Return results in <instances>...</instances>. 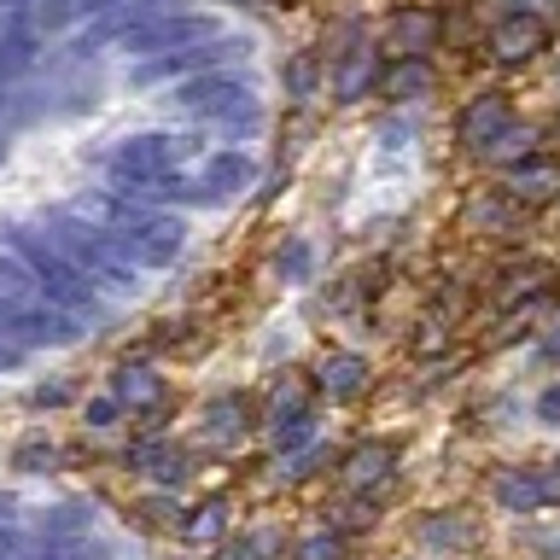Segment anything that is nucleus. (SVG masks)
<instances>
[{"label": "nucleus", "mask_w": 560, "mask_h": 560, "mask_svg": "<svg viewBox=\"0 0 560 560\" xmlns=\"http://www.w3.org/2000/svg\"><path fill=\"white\" fill-rule=\"evenodd\" d=\"M70 210H82L94 228H105L140 275H147V269H170V262L182 257V245H187V228H182L175 210H152V205H135V199H117V192H105V187L82 192Z\"/></svg>", "instance_id": "nucleus-1"}, {"label": "nucleus", "mask_w": 560, "mask_h": 560, "mask_svg": "<svg viewBox=\"0 0 560 560\" xmlns=\"http://www.w3.org/2000/svg\"><path fill=\"white\" fill-rule=\"evenodd\" d=\"M0 245H7V252H12L18 262H24V269H30L35 280H42V292H47L52 304H59V310H65L82 332L94 327V322H105V315L117 310L112 298H105V292L94 287V280H88V275L77 269V262H70V257L59 252V245H52V240L42 234V222H7V228H0Z\"/></svg>", "instance_id": "nucleus-2"}, {"label": "nucleus", "mask_w": 560, "mask_h": 560, "mask_svg": "<svg viewBox=\"0 0 560 560\" xmlns=\"http://www.w3.org/2000/svg\"><path fill=\"white\" fill-rule=\"evenodd\" d=\"M0 332H7L12 345H24L30 357L35 350H65V345L82 339V327L52 304L42 292V280H35L7 245H0Z\"/></svg>", "instance_id": "nucleus-3"}, {"label": "nucleus", "mask_w": 560, "mask_h": 560, "mask_svg": "<svg viewBox=\"0 0 560 560\" xmlns=\"http://www.w3.org/2000/svg\"><path fill=\"white\" fill-rule=\"evenodd\" d=\"M42 234L59 245V252L77 262V269L94 280L105 298H112V304H122V298L140 292V269H135L129 257H122V245L105 234V228H94V222L82 217V210H70V205L47 210V217H42Z\"/></svg>", "instance_id": "nucleus-4"}, {"label": "nucleus", "mask_w": 560, "mask_h": 560, "mask_svg": "<svg viewBox=\"0 0 560 560\" xmlns=\"http://www.w3.org/2000/svg\"><path fill=\"white\" fill-rule=\"evenodd\" d=\"M182 117H199V122H222L234 135H257L262 129V105H257V88L245 70H210V77H192V82H175L164 94Z\"/></svg>", "instance_id": "nucleus-5"}, {"label": "nucleus", "mask_w": 560, "mask_h": 560, "mask_svg": "<svg viewBox=\"0 0 560 560\" xmlns=\"http://www.w3.org/2000/svg\"><path fill=\"white\" fill-rule=\"evenodd\" d=\"M192 158H205V140L158 129V135H122L117 147H105L100 170H105V182H117V187H152V182H164V175H182Z\"/></svg>", "instance_id": "nucleus-6"}, {"label": "nucleus", "mask_w": 560, "mask_h": 560, "mask_svg": "<svg viewBox=\"0 0 560 560\" xmlns=\"http://www.w3.org/2000/svg\"><path fill=\"white\" fill-rule=\"evenodd\" d=\"M245 52H252L245 35H217V42H199V47H170V52H152V59H135L122 82H129L135 94H147V88H175V82L210 77V70H234Z\"/></svg>", "instance_id": "nucleus-7"}, {"label": "nucleus", "mask_w": 560, "mask_h": 560, "mask_svg": "<svg viewBox=\"0 0 560 560\" xmlns=\"http://www.w3.org/2000/svg\"><path fill=\"white\" fill-rule=\"evenodd\" d=\"M122 462H129V472H135L140 485L170 490V497H175V490H182V485L192 479V472H199V467H192V450L182 444V438H170L164 427H152L147 438H135Z\"/></svg>", "instance_id": "nucleus-8"}, {"label": "nucleus", "mask_w": 560, "mask_h": 560, "mask_svg": "<svg viewBox=\"0 0 560 560\" xmlns=\"http://www.w3.org/2000/svg\"><path fill=\"white\" fill-rule=\"evenodd\" d=\"M368 385H374V362L362 357V350H322L310 368V392L322 402H362Z\"/></svg>", "instance_id": "nucleus-9"}, {"label": "nucleus", "mask_w": 560, "mask_h": 560, "mask_svg": "<svg viewBox=\"0 0 560 560\" xmlns=\"http://www.w3.org/2000/svg\"><path fill=\"white\" fill-rule=\"evenodd\" d=\"M397 462H402L397 438H362L357 450L339 455V485L350 490V497L374 502V490H385V485L397 479Z\"/></svg>", "instance_id": "nucleus-10"}, {"label": "nucleus", "mask_w": 560, "mask_h": 560, "mask_svg": "<svg viewBox=\"0 0 560 560\" xmlns=\"http://www.w3.org/2000/svg\"><path fill=\"white\" fill-rule=\"evenodd\" d=\"M490 502L502 514H537V508L560 502V472L549 467H497L490 472Z\"/></svg>", "instance_id": "nucleus-11"}, {"label": "nucleus", "mask_w": 560, "mask_h": 560, "mask_svg": "<svg viewBox=\"0 0 560 560\" xmlns=\"http://www.w3.org/2000/svg\"><path fill=\"white\" fill-rule=\"evenodd\" d=\"M257 427H262V415H257V402L245 392H217L199 409V444H210V450H234Z\"/></svg>", "instance_id": "nucleus-12"}, {"label": "nucleus", "mask_w": 560, "mask_h": 560, "mask_svg": "<svg viewBox=\"0 0 560 560\" xmlns=\"http://www.w3.org/2000/svg\"><path fill=\"white\" fill-rule=\"evenodd\" d=\"M105 392L117 397L122 415H140V420H152V427H158V415L170 409V385H164V374H158L152 362H122V368H112V385H105Z\"/></svg>", "instance_id": "nucleus-13"}, {"label": "nucleus", "mask_w": 560, "mask_h": 560, "mask_svg": "<svg viewBox=\"0 0 560 560\" xmlns=\"http://www.w3.org/2000/svg\"><path fill=\"white\" fill-rule=\"evenodd\" d=\"M438 35H444V18L432 7H397L380 30V47L392 52V59H427L438 47Z\"/></svg>", "instance_id": "nucleus-14"}, {"label": "nucleus", "mask_w": 560, "mask_h": 560, "mask_svg": "<svg viewBox=\"0 0 560 560\" xmlns=\"http://www.w3.org/2000/svg\"><path fill=\"white\" fill-rule=\"evenodd\" d=\"M380 77H385V65H380V52L374 42H357V47H339L332 52V100L339 105H362L368 94H380Z\"/></svg>", "instance_id": "nucleus-15"}, {"label": "nucleus", "mask_w": 560, "mask_h": 560, "mask_svg": "<svg viewBox=\"0 0 560 560\" xmlns=\"http://www.w3.org/2000/svg\"><path fill=\"white\" fill-rule=\"evenodd\" d=\"M490 59L497 65H525V59H537L542 47H549V24H542L537 12H508L497 30H490Z\"/></svg>", "instance_id": "nucleus-16"}, {"label": "nucleus", "mask_w": 560, "mask_h": 560, "mask_svg": "<svg viewBox=\"0 0 560 560\" xmlns=\"http://www.w3.org/2000/svg\"><path fill=\"white\" fill-rule=\"evenodd\" d=\"M508 122H514V100L490 88V94H472V100H467V112H462V122H455V135H462V147H467L472 158H479L490 140L508 129Z\"/></svg>", "instance_id": "nucleus-17"}, {"label": "nucleus", "mask_w": 560, "mask_h": 560, "mask_svg": "<svg viewBox=\"0 0 560 560\" xmlns=\"http://www.w3.org/2000/svg\"><path fill=\"white\" fill-rule=\"evenodd\" d=\"M257 182V164L245 152H205V170H199V187H205V199L210 205H228V199H240L245 187Z\"/></svg>", "instance_id": "nucleus-18"}, {"label": "nucleus", "mask_w": 560, "mask_h": 560, "mask_svg": "<svg viewBox=\"0 0 560 560\" xmlns=\"http://www.w3.org/2000/svg\"><path fill=\"white\" fill-rule=\"evenodd\" d=\"M555 192H560V164L542 152L514 164V170H502V199H514V205H542V199H555Z\"/></svg>", "instance_id": "nucleus-19"}, {"label": "nucleus", "mask_w": 560, "mask_h": 560, "mask_svg": "<svg viewBox=\"0 0 560 560\" xmlns=\"http://www.w3.org/2000/svg\"><path fill=\"white\" fill-rule=\"evenodd\" d=\"M415 537H420V549L427 555H462L472 537H479V525H472L462 508H444V514H427L415 525Z\"/></svg>", "instance_id": "nucleus-20"}, {"label": "nucleus", "mask_w": 560, "mask_h": 560, "mask_svg": "<svg viewBox=\"0 0 560 560\" xmlns=\"http://www.w3.org/2000/svg\"><path fill=\"white\" fill-rule=\"evenodd\" d=\"M432 88H438V70L427 59H392L380 77V94L392 105H415V100H427Z\"/></svg>", "instance_id": "nucleus-21"}, {"label": "nucleus", "mask_w": 560, "mask_h": 560, "mask_svg": "<svg viewBox=\"0 0 560 560\" xmlns=\"http://www.w3.org/2000/svg\"><path fill=\"white\" fill-rule=\"evenodd\" d=\"M12 467L24 472V479H47V472H59V467H65L59 438H47V432H24V438L12 444Z\"/></svg>", "instance_id": "nucleus-22"}, {"label": "nucleus", "mask_w": 560, "mask_h": 560, "mask_svg": "<svg viewBox=\"0 0 560 560\" xmlns=\"http://www.w3.org/2000/svg\"><path fill=\"white\" fill-rule=\"evenodd\" d=\"M327 462H339V455H332V444H327V438H310V444L275 455V479H280V485H304V479H315Z\"/></svg>", "instance_id": "nucleus-23"}, {"label": "nucleus", "mask_w": 560, "mask_h": 560, "mask_svg": "<svg viewBox=\"0 0 560 560\" xmlns=\"http://www.w3.org/2000/svg\"><path fill=\"white\" fill-rule=\"evenodd\" d=\"M485 164H502V170H514V164H525V158H537V129L532 122H508V129L490 140V147L479 152Z\"/></svg>", "instance_id": "nucleus-24"}, {"label": "nucleus", "mask_w": 560, "mask_h": 560, "mask_svg": "<svg viewBox=\"0 0 560 560\" xmlns=\"http://www.w3.org/2000/svg\"><path fill=\"white\" fill-rule=\"evenodd\" d=\"M287 555V537L275 532V525H252V532H240L217 560H280Z\"/></svg>", "instance_id": "nucleus-25"}, {"label": "nucleus", "mask_w": 560, "mask_h": 560, "mask_svg": "<svg viewBox=\"0 0 560 560\" xmlns=\"http://www.w3.org/2000/svg\"><path fill=\"white\" fill-rule=\"evenodd\" d=\"M222 532H228V497H205L199 508H187V520H182L187 542H217Z\"/></svg>", "instance_id": "nucleus-26"}, {"label": "nucleus", "mask_w": 560, "mask_h": 560, "mask_svg": "<svg viewBox=\"0 0 560 560\" xmlns=\"http://www.w3.org/2000/svg\"><path fill=\"white\" fill-rule=\"evenodd\" d=\"M292 560H350V537L339 525H315L292 542Z\"/></svg>", "instance_id": "nucleus-27"}, {"label": "nucleus", "mask_w": 560, "mask_h": 560, "mask_svg": "<svg viewBox=\"0 0 560 560\" xmlns=\"http://www.w3.org/2000/svg\"><path fill=\"white\" fill-rule=\"evenodd\" d=\"M549 280H555V269H549V262H525V269H508V275H502L497 298H502V304H525V298L549 292Z\"/></svg>", "instance_id": "nucleus-28"}, {"label": "nucleus", "mask_w": 560, "mask_h": 560, "mask_svg": "<svg viewBox=\"0 0 560 560\" xmlns=\"http://www.w3.org/2000/svg\"><path fill=\"white\" fill-rule=\"evenodd\" d=\"M275 275L287 280V287H304V280L315 275V245H310L304 234H292V240L275 252Z\"/></svg>", "instance_id": "nucleus-29"}, {"label": "nucleus", "mask_w": 560, "mask_h": 560, "mask_svg": "<svg viewBox=\"0 0 560 560\" xmlns=\"http://www.w3.org/2000/svg\"><path fill=\"white\" fill-rule=\"evenodd\" d=\"M269 438H275V455H287V450H298V444H310V438H322V420H315V409H304V415H292V420H280V427H269Z\"/></svg>", "instance_id": "nucleus-30"}, {"label": "nucleus", "mask_w": 560, "mask_h": 560, "mask_svg": "<svg viewBox=\"0 0 560 560\" xmlns=\"http://www.w3.org/2000/svg\"><path fill=\"white\" fill-rule=\"evenodd\" d=\"M35 542H42V525H24V520H0V560H24Z\"/></svg>", "instance_id": "nucleus-31"}, {"label": "nucleus", "mask_w": 560, "mask_h": 560, "mask_svg": "<svg viewBox=\"0 0 560 560\" xmlns=\"http://www.w3.org/2000/svg\"><path fill=\"white\" fill-rule=\"evenodd\" d=\"M117 420H122V409H117V397H112V392L82 397V427H88V432H112Z\"/></svg>", "instance_id": "nucleus-32"}, {"label": "nucleus", "mask_w": 560, "mask_h": 560, "mask_svg": "<svg viewBox=\"0 0 560 560\" xmlns=\"http://www.w3.org/2000/svg\"><path fill=\"white\" fill-rule=\"evenodd\" d=\"M70 397H77V392H70L65 380H42V385H30V392H24V409H30V415H42V409H65Z\"/></svg>", "instance_id": "nucleus-33"}, {"label": "nucleus", "mask_w": 560, "mask_h": 560, "mask_svg": "<svg viewBox=\"0 0 560 560\" xmlns=\"http://www.w3.org/2000/svg\"><path fill=\"white\" fill-rule=\"evenodd\" d=\"M525 549L542 555V560H560V520H549V525H532V532H525Z\"/></svg>", "instance_id": "nucleus-34"}, {"label": "nucleus", "mask_w": 560, "mask_h": 560, "mask_svg": "<svg viewBox=\"0 0 560 560\" xmlns=\"http://www.w3.org/2000/svg\"><path fill=\"white\" fill-rule=\"evenodd\" d=\"M287 94H292V100H310V94H315V59H310V52L287 65Z\"/></svg>", "instance_id": "nucleus-35"}, {"label": "nucleus", "mask_w": 560, "mask_h": 560, "mask_svg": "<svg viewBox=\"0 0 560 560\" xmlns=\"http://www.w3.org/2000/svg\"><path fill=\"white\" fill-rule=\"evenodd\" d=\"M537 420H549V427H560V380L537 392Z\"/></svg>", "instance_id": "nucleus-36"}, {"label": "nucleus", "mask_w": 560, "mask_h": 560, "mask_svg": "<svg viewBox=\"0 0 560 560\" xmlns=\"http://www.w3.org/2000/svg\"><path fill=\"white\" fill-rule=\"evenodd\" d=\"M542 357H560V322H555L549 332H542Z\"/></svg>", "instance_id": "nucleus-37"}, {"label": "nucleus", "mask_w": 560, "mask_h": 560, "mask_svg": "<svg viewBox=\"0 0 560 560\" xmlns=\"http://www.w3.org/2000/svg\"><path fill=\"white\" fill-rule=\"evenodd\" d=\"M275 7H298V0H275Z\"/></svg>", "instance_id": "nucleus-38"}, {"label": "nucleus", "mask_w": 560, "mask_h": 560, "mask_svg": "<svg viewBox=\"0 0 560 560\" xmlns=\"http://www.w3.org/2000/svg\"><path fill=\"white\" fill-rule=\"evenodd\" d=\"M555 472H560V462H555Z\"/></svg>", "instance_id": "nucleus-39"}]
</instances>
